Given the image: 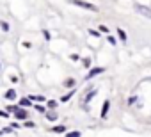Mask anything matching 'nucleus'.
Listing matches in <instances>:
<instances>
[{
    "mask_svg": "<svg viewBox=\"0 0 151 137\" xmlns=\"http://www.w3.org/2000/svg\"><path fill=\"white\" fill-rule=\"evenodd\" d=\"M109 43H110V45H116V39H114L112 36H109Z\"/></svg>",
    "mask_w": 151,
    "mask_h": 137,
    "instance_id": "4468645a",
    "label": "nucleus"
},
{
    "mask_svg": "<svg viewBox=\"0 0 151 137\" xmlns=\"http://www.w3.org/2000/svg\"><path fill=\"white\" fill-rule=\"evenodd\" d=\"M135 11H137L140 16H144V18H149V20H151V9H149V7L137 4V6H135Z\"/></svg>",
    "mask_w": 151,
    "mask_h": 137,
    "instance_id": "f03ea898",
    "label": "nucleus"
},
{
    "mask_svg": "<svg viewBox=\"0 0 151 137\" xmlns=\"http://www.w3.org/2000/svg\"><path fill=\"white\" fill-rule=\"evenodd\" d=\"M107 112H109V102H105V103H103V110H101V118H105V116H107Z\"/></svg>",
    "mask_w": 151,
    "mask_h": 137,
    "instance_id": "423d86ee",
    "label": "nucleus"
},
{
    "mask_svg": "<svg viewBox=\"0 0 151 137\" xmlns=\"http://www.w3.org/2000/svg\"><path fill=\"white\" fill-rule=\"evenodd\" d=\"M6 96H7V98H14V96H16V91H14V89H9V91L6 93Z\"/></svg>",
    "mask_w": 151,
    "mask_h": 137,
    "instance_id": "6e6552de",
    "label": "nucleus"
},
{
    "mask_svg": "<svg viewBox=\"0 0 151 137\" xmlns=\"http://www.w3.org/2000/svg\"><path fill=\"white\" fill-rule=\"evenodd\" d=\"M20 105L29 107V105H30V98H22V100H20Z\"/></svg>",
    "mask_w": 151,
    "mask_h": 137,
    "instance_id": "39448f33",
    "label": "nucleus"
},
{
    "mask_svg": "<svg viewBox=\"0 0 151 137\" xmlns=\"http://www.w3.org/2000/svg\"><path fill=\"white\" fill-rule=\"evenodd\" d=\"M0 116H2V118H7V116H9V114H6V112H4V110H2V112H0Z\"/></svg>",
    "mask_w": 151,
    "mask_h": 137,
    "instance_id": "f3484780",
    "label": "nucleus"
},
{
    "mask_svg": "<svg viewBox=\"0 0 151 137\" xmlns=\"http://www.w3.org/2000/svg\"><path fill=\"white\" fill-rule=\"evenodd\" d=\"M68 135H69V137H78L80 132H71V133H68Z\"/></svg>",
    "mask_w": 151,
    "mask_h": 137,
    "instance_id": "f8f14e48",
    "label": "nucleus"
},
{
    "mask_svg": "<svg viewBox=\"0 0 151 137\" xmlns=\"http://www.w3.org/2000/svg\"><path fill=\"white\" fill-rule=\"evenodd\" d=\"M68 2L73 4V6H80V7L87 9V11H98V7H96L94 4H91V2H84V0H68Z\"/></svg>",
    "mask_w": 151,
    "mask_h": 137,
    "instance_id": "f257e3e1",
    "label": "nucleus"
},
{
    "mask_svg": "<svg viewBox=\"0 0 151 137\" xmlns=\"http://www.w3.org/2000/svg\"><path fill=\"white\" fill-rule=\"evenodd\" d=\"M0 27H2V30H6V32L9 30V25H7L6 22H2V23H0Z\"/></svg>",
    "mask_w": 151,
    "mask_h": 137,
    "instance_id": "1a4fd4ad",
    "label": "nucleus"
},
{
    "mask_svg": "<svg viewBox=\"0 0 151 137\" xmlns=\"http://www.w3.org/2000/svg\"><path fill=\"white\" fill-rule=\"evenodd\" d=\"M69 98H71V93H69V94H66V96H64V98H62V100H60V102H68V100H69Z\"/></svg>",
    "mask_w": 151,
    "mask_h": 137,
    "instance_id": "2eb2a0df",
    "label": "nucleus"
},
{
    "mask_svg": "<svg viewBox=\"0 0 151 137\" xmlns=\"http://www.w3.org/2000/svg\"><path fill=\"white\" fill-rule=\"evenodd\" d=\"M13 110L16 112V118H18V119H25V118H27V112H25L23 109H20V107H14Z\"/></svg>",
    "mask_w": 151,
    "mask_h": 137,
    "instance_id": "20e7f679",
    "label": "nucleus"
},
{
    "mask_svg": "<svg viewBox=\"0 0 151 137\" xmlns=\"http://www.w3.org/2000/svg\"><path fill=\"white\" fill-rule=\"evenodd\" d=\"M117 32H119V37H121V39H123V41H126V34H124V32H123V30H117Z\"/></svg>",
    "mask_w": 151,
    "mask_h": 137,
    "instance_id": "9d476101",
    "label": "nucleus"
},
{
    "mask_svg": "<svg viewBox=\"0 0 151 137\" xmlns=\"http://www.w3.org/2000/svg\"><path fill=\"white\" fill-rule=\"evenodd\" d=\"M52 130H53V132H55V133H64V130H66V128H64V126H60V125H59V126H53V128H52Z\"/></svg>",
    "mask_w": 151,
    "mask_h": 137,
    "instance_id": "0eeeda50",
    "label": "nucleus"
},
{
    "mask_svg": "<svg viewBox=\"0 0 151 137\" xmlns=\"http://www.w3.org/2000/svg\"><path fill=\"white\" fill-rule=\"evenodd\" d=\"M48 119H50V121H55V119H57V116H55V114H48Z\"/></svg>",
    "mask_w": 151,
    "mask_h": 137,
    "instance_id": "ddd939ff",
    "label": "nucleus"
},
{
    "mask_svg": "<svg viewBox=\"0 0 151 137\" xmlns=\"http://www.w3.org/2000/svg\"><path fill=\"white\" fill-rule=\"evenodd\" d=\"M100 30H101V32H109V29H107L105 25H101V27H100Z\"/></svg>",
    "mask_w": 151,
    "mask_h": 137,
    "instance_id": "dca6fc26",
    "label": "nucleus"
},
{
    "mask_svg": "<svg viewBox=\"0 0 151 137\" xmlns=\"http://www.w3.org/2000/svg\"><path fill=\"white\" fill-rule=\"evenodd\" d=\"M94 94H96V93H94V91H93V93H89V94H87V96H86V102H89V100H91V98H93V96H94Z\"/></svg>",
    "mask_w": 151,
    "mask_h": 137,
    "instance_id": "9b49d317",
    "label": "nucleus"
},
{
    "mask_svg": "<svg viewBox=\"0 0 151 137\" xmlns=\"http://www.w3.org/2000/svg\"><path fill=\"white\" fill-rule=\"evenodd\" d=\"M105 70L103 68H93V70L87 73V77H86V80H89V79H93V77H96V75H100V73H103Z\"/></svg>",
    "mask_w": 151,
    "mask_h": 137,
    "instance_id": "7ed1b4c3",
    "label": "nucleus"
}]
</instances>
